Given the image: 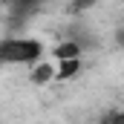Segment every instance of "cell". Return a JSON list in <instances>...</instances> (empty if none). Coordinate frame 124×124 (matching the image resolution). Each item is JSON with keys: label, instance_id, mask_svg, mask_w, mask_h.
I'll list each match as a JSON object with an SVG mask.
<instances>
[{"label": "cell", "instance_id": "obj_3", "mask_svg": "<svg viewBox=\"0 0 124 124\" xmlns=\"http://www.w3.org/2000/svg\"><path fill=\"white\" fill-rule=\"evenodd\" d=\"M118 43H121V46H124V32H118Z\"/></svg>", "mask_w": 124, "mask_h": 124}, {"label": "cell", "instance_id": "obj_2", "mask_svg": "<svg viewBox=\"0 0 124 124\" xmlns=\"http://www.w3.org/2000/svg\"><path fill=\"white\" fill-rule=\"evenodd\" d=\"M101 124H124V113H107L101 118Z\"/></svg>", "mask_w": 124, "mask_h": 124}, {"label": "cell", "instance_id": "obj_1", "mask_svg": "<svg viewBox=\"0 0 124 124\" xmlns=\"http://www.w3.org/2000/svg\"><path fill=\"white\" fill-rule=\"evenodd\" d=\"M43 58V43L38 38H3L0 40V61L3 63H17V66H32Z\"/></svg>", "mask_w": 124, "mask_h": 124}]
</instances>
